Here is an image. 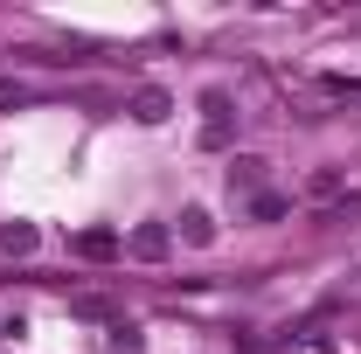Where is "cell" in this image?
<instances>
[{
  "label": "cell",
  "mask_w": 361,
  "mask_h": 354,
  "mask_svg": "<svg viewBox=\"0 0 361 354\" xmlns=\"http://www.w3.org/2000/svg\"><path fill=\"white\" fill-rule=\"evenodd\" d=\"M126 250H133L139 264H160V257L174 250V229H167V222H139L133 236H126Z\"/></svg>",
  "instance_id": "cell-2"
},
{
  "label": "cell",
  "mask_w": 361,
  "mask_h": 354,
  "mask_svg": "<svg viewBox=\"0 0 361 354\" xmlns=\"http://www.w3.org/2000/svg\"><path fill=\"white\" fill-rule=\"evenodd\" d=\"M285 209H292L285 195H250V216H257V222H278V216H285Z\"/></svg>",
  "instance_id": "cell-10"
},
{
  "label": "cell",
  "mask_w": 361,
  "mask_h": 354,
  "mask_svg": "<svg viewBox=\"0 0 361 354\" xmlns=\"http://www.w3.org/2000/svg\"><path fill=\"white\" fill-rule=\"evenodd\" d=\"M229 133H236L229 90H202V146H229Z\"/></svg>",
  "instance_id": "cell-1"
},
{
  "label": "cell",
  "mask_w": 361,
  "mask_h": 354,
  "mask_svg": "<svg viewBox=\"0 0 361 354\" xmlns=\"http://www.w3.org/2000/svg\"><path fill=\"white\" fill-rule=\"evenodd\" d=\"M306 195H313V202H341V195H348V181H341V167H313V181H306Z\"/></svg>",
  "instance_id": "cell-7"
},
{
  "label": "cell",
  "mask_w": 361,
  "mask_h": 354,
  "mask_svg": "<svg viewBox=\"0 0 361 354\" xmlns=\"http://www.w3.org/2000/svg\"><path fill=\"white\" fill-rule=\"evenodd\" d=\"M14 97H21V84H14V77H0V104H14Z\"/></svg>",
  "instance_id": "cell-11"
},
{
  "label": "cell",
  "mask_w": 361,
  "mask_h": 354,
  "mask_svg": "<svg viewBox=\"0 0 361 354\" xmlns=\"http://www.w3.org/2000/svg\"><path fill=\"white\" fill-rule=\"evenodd\" d=\"M0 250L7 257H28L35 250V222H0Z\"/></svg>",
  "instance_id": "cell-8"
},
{
  "label": "cell",
  "mask_w": 361,
  "mask_h": 354,
  "mask_svg": "<svg viewBox=\"0 0 361 354\" xmlns=\"http://www.w3.org/2000/svg\"><path fill=\"white\" fill-rule=\"evenodd\" d=\"M257 188H264V160H250V153L229 160V195H257Z\"/></svg>",
  "instance_id": "cell-6"
},
{
  "label": "cell",
  "mask_w": 361,
  "mask_h": 354,
  "mask_svg": "<svg viewBox=\"0 0 361 354\" xmlns=\"http://www.w3.org/2000/svg\"><path fill=\"white\" fill-rule=\"evenodd\" d=\"M180 243H195V250H209V243H216V222H209V209H180Z\"/></svg>",
  "instance_id": "cell-5"
},
{
  "label": "cell",
  "mask_w": 361,
  "mask_h": 354,
  "mask_svg": "<svg viewBox=\"0 0 361 354\" xmlns=\"http://www.w3.org/2000/svg\"><path fill=\"white\" fill-rule=\"evenodd\" d=\"M139 348H146V334L133 319H111V354H139Z\"/></svg>",
  "instance_id": "cell-9"
},
{
  "label": "cell",
  "mask_w": 361,
  "mask_h": 354,
  "mask_svg": "<svg viewBox=\"0 0 361 354\" xmlns=\"http://www.w3.org/2000/svg\"><path fill=\"white\" fill-rule=\"evenodd\" d=\"M126 243H118V229H84L77 236V257H90V264H111Z\"/></svg>",
  "instance_id": "cell-3"
},
{
  "label": "cell",
  "mask_w": 361,
  "mask_h": 354,
  "mask_svg": "<svg viewBox=\"0 0 361 354\" xmlns=\"http://www.w3.org/2000/svg\"><path fill=\"white\" fill-rule=\"evenodd\" d=\"M167 111H174V97H167V90H160V84H146V90H133V118H139V126H160V118H167Z\"/></svg>",
  "instance_id": "cell-4"
}]
</instances>
